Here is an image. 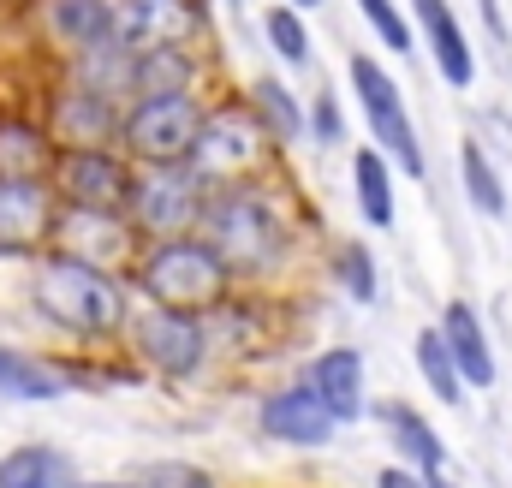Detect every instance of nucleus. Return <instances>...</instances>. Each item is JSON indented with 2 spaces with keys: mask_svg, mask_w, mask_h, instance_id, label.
Returning a JSON list of instances; mask_svg holds the SVG:
<instances>
[{
  "mask_svg": "<svg viewBox=\"0 0 512 488\" xmlns=\"http://www.w3.org/2000/svg\"><path fill=\"white\" fill-rule=\"evenodd\" d=\"M24 298L36 310V322L72 346H120L131 310V280L120 268H102V262H84V256H66V250H36L30 256V274H24Z\"/></svg>",
  "mask_w": 512,
  "mask_h": 488,
  "instance_id": "obj_1",
  "label": "nucleus"
},
{
  "mask_svg": "<svg viewBox=\"0 0 512 488\" xmlns=\"http://www.w3.org/2000/svg\"><path fill=\"white\" fill-rule=\"evenodd\" d=\"M197 233L215 244V256L233 268V280H262L286 262L292 250V221H286V203L268 179H233V185H215L209 203H203V221Z\"/></svg>",
  "mask_w": 512,
  "mask_h": 488,
  "instance_id": "obj_2",
  "label": "nucleus"
},
{
  "mask_svg": "<svg viewBox=\"0 0 512 488\" xmlns=\"http://www.w3.org/2000/svg\"><path fill=\"white\" fill-rule=\"evenodd\" d=\"M126 280H131V298H137V304H161V310L215 316V310L233 298V268L215 256V244L203 239V233L137 244Z\"/></svg>",
  "mask_w": 512,
  "mask_h": 488,
  "instance_id": "obj_3",
  "label": "nucleus"
},
{
  "mask_svg": "<svg viewBox=\"0 0 512 488\" xmlns=\"http://www.w3.org/2000/svg\"><path fill=\"white\" fill-rule=\"evenodd\" d=\"M120 346L131 352V364L161 375V381H197L209 364V316L197 310H161V304H137L120 334Z\"/></svg>",
  "mask_w": 512,
  "mask_h": 488,
  "instance_id": "obj_4",
  "label": "nucleus"
},
{
  "mask_svg": "<svg viewBox=\"0 0 512 488\" xmlns=\"http://www.w3.org/2000/svg\"><path fill=\"white\" fill-rule=\"evenodd\" d=\"M209 114L203 90H167V96H131L120 114V149L131 167H173L191 155Z\"/></svg>",
  "mask_w": 512,
  "mask_h": 488,
  "instance_id": "obj_5",
  "label": "nucleus"
},
{
  "mask_svg": "<svg viewBox=\"0 0 512 488\" xmlns=\"http://www.w3.org/2000/svg\"><path fill=\"white\" fill-rule=\"evenodd\" d=\"M268 155H274V143H268V131L262 120L251 114V102H209V114H203V131H197V143H191V173L197 179H209V185H233V179H262V167H268Z\"/></svg>",
  "mask_w": 512,
  "mask_h": 488,
  "instance_id": "obj_6",
  "label": "nucleus"
},
{
  "mask_svg": "<svg viewBox=\"0 0 512 488\" xmlns=\"http://www.w3.org/2000/svg\"><path fill=\"white\" fill-rule=\"evenodd\" d=\"M209 179L191 173V161H173V167H137L126 197V221L131 233L149 239H179V233H197L203 221V203H209Z\"/></svg>",
  "mask_w": 512,
  "mask_h": 488,
  "instance_id": "obj_7",
  "label": "nucleus"
},
{
  "mask_svg": "<svg viewBox=\"0 0 512 488\" xmlns=\"http://www.w3.org/2000/svg\"><path fill=\"white\" fill-rule=\"evenodd\" d=\"M346 72H352V96H358V114L370 125L376 149H382L405 179H423V173H429V155H423V143H417V125H411L405 90L393 84V72L376 66V54H352Z\"/></svg>",
  "mask_w": 512,
  "mask_h": 488,
  "instance_id": "obj_8",
  "label": "nucleus"
},
{
  "mask_svg": "<svg viewBox=\"0 0 512 488\" xmlns=\"http://www.w3.org/2000/svg\"><path fill=\"white\" fill-rule=\"evenodd\" d=\"M131 179L137 167L126 161L120 143H102V149H60L54 167H48V185L66 209H126Z\"/></svg>",
  "mask_w": 512,
  "mask_h": 488,
  "instance_id": "obj_9",
  "label": "nucleus"
},
{
  "mask_svg": "<svg viewBox=\"0 0 512 488\" xmlns=\"http://www.w3.org/2000/svg\"><path fill=\"white\" fill-rule=\"evenodd\" d=\"M120 114L126 102L102 96V90H84L72 78H54L48 96H42V125L60 149H102V143H120Z\"/></svg>",
  "mask_w": 512,
  "mask_h": 488,
  "instance_id": "obj_10",
  "label": "nucleus"
},
{
  "mask_svg": "<svg viewBox=\"0 0 512 488\" xmlns=\"http://www.w3.org/2000/svg\"><path fill=\"white\" fill-rule=\"evenodd\" d=\"M48 244L66 250V256H84V262H102V268H120V274H126L143 239L131 233L126 209H66V203H60L54 239Z\"/></svg>",
  "mask_w": 512,
  "mask_h": 488,
  "instance_id": "obj_11",
  "label": "nucleus"
},
{
  "mask_svg": "<svg viewBox=\"0 0 512 488\" xmlns=\"http://www.w3.org/2000/svg\"><path fill=\"white\" fill-rule=\"evenodd\" d=\"M60 197L48 179H0V256H36L54 239Z\"/></svg>",
  "mask_w": 512,
  "mask_h": 488,
  "instance_id": "obj_12",
  "label": "nucleus"
},
{
  "mask_svg": "<svg viewBox=\"0 0 512 488\" xmlns=\"http://www.w3.org/2000/svg\"><path fill=\"white\" fill-rule=\"evenodd\" d=\"M256 429L268 435V441H280V447H328L334 435H340V423L328 417V405L304 387V381H286V387H274V393H262V405H256Z\"/></svg>",
  "mask_w": 512,
  "mask_h": 488,
  "instance_id": "obj_13",
  "label": "nucleus"
},
{
  "mask_svg": "<svg viewBox=\"0 0 512 488\" xmlns=\"http://www.w3.org/2000/svg\"><path fill=\"white\" fill-rule=\"evenodd\" d=\"M114 36L131 54L197 42L203 36V12H197V0H114Z\"/></svg>",
  "mask_w": 512,
  "mask_h": 488,
  "instance_id": "obj_14",
  "label": "nucleus"
},
{
  "mask_svg": "<svg viewBox=\"0 0 512 488\" xmlns=\"http://www.w3.org/2000/svg\"><path fill=\"white\" fill-rule=\"evenodd\" d=\"M411 30L423 36L435 72L447 90H471L477 84V48H471V30L459 24V12L447 0H411Z\"/></svg>",
  "mask_w": 512,
  "mask_h": 488,
  "instance_id": "obj_15",
  "label": "nucleus"
},
{
  "mask_svg": "<svg viewBox=\"0 0 512 488\" xmlns=\"http://www.w3.org/2000/svg\"><path fill=\"white\" fill-rule=\"evenodd\" d=\"M298 381L328 405L334 423H358V417L370 411V399H364V352H358V346H328V352H316L310 364L298 369Z\"/></svg>",
  "mask_w": 512,
  "mask_h": 488,
  "instance_id": "obj_16",
  "label": "nucleus"
},
{
  "mask_svg": "<svg viewBox=\"0 0 512 488\" xmlns=\"http://www.w3.org/2000/svg\"><path fill=\"white\" fill-rule=\"evenodd\" d=\"M36 30L60 60H72L114 36V0H36Z\"/></svg>",
  "mask_w": 512,
  "mask_h": 488,
  "instance_id": "obj_17",
  "label": "nucleus"
},
{
  "mask_svg": "<svg viewBox=\"0 0 512 488\" xmlns=\"http://www.w3.org/2000/svg\"><path fill=\"white\" fill-rule=\"evenodd\" d=\"M435 328H441V340H447V352H453V364H459V375H465L471 393L495 387V346H489L483 316H477L471 298H447V310H441Z\"/></svg>",
  "mask_w": 512,
  "mask_h": 488,
  "instance_id": "obj_18",
  "label": "nucleus"
},
{
  "mask_svg": "<svg viewBox=\"0 0 512 488\" xmlns=\"http://www.w3.org/2000/svg\"><path fill=\"white\" fill-rule=\"evenodd\" d=\"M60 143L48 137L42 114L30 108H0V179H48Z\"/></svg>",
  "mask_w": 512,
  "mask_h": 488,
  "instance_id": "obj_19",
  "label": "nucleus"
},
{
  "mask_svg": "<svg viewBox=\"0 0 512 488\" xmlns=\"http://www.w3.org/2000/svg\"><path fill=\"white\" fill-rule=\"evenodd\" d=\"M376 423L393 435V447H399L405 465H417V471H429V477L447 471V441L435 435V423H429L417 405H405V399H376Z\"/></svg>",
  "mask_w": 512,
  "mask_h": 488,
  "instance_id": "obj_20",
  "label": "nucleus"
},
{
  "mask_svg": "<svg viewBox=\"0 0 512 488\" xmlns=\"http://www.w3.org/2000/svg\"><path fill=\"white\" fill-rule=\"evenodd\" d=\"M78 465L54 441H18L0 453V488H72Z\"/></svg>",
  "mask_w": 512,
  "mask_h": 488,
  "instance_id": "obj_21",
  "label": "nucleus"
},
{
  "mask_svg": "<svg viewBox=\"0 0 512 488\" xmlns=\"http://www.w3.org/2000/svg\"><path fill=\"white\" fill-rule=\"evenodd\" d=\"M72 387V375L12 340H0V399H18V405H42V399H60Z\"/></svg>",
  "mask_w": 512,
  "mask_h": 488,
  "instance_id": "obj_22",
  "label": "nucleus"
},
{
  "mask_svg": "<svg viewBox=\"0 0 512 488\" xmlns=\"http://www.w3.org/2000/svg\"><path fill=\"white\" fill-rule=\"evenodd\" d=\"M167 90H203V54H197V42H173V48L137 54L131 96H167Z\"/></svg>",
  "mask_w": 512,
  "mask_h": 488,
  "instance_id": "obj_23",
  "label": "nucleus"
},
{
  "mask_svg": "<svg viewBox=\"0 0 512 488\" xmlns=\"http://www.w3.org/2000/svg\"><path fill=\"white\" fill-rule=\"evenodd\" d=\"M352 197H358V215L387 233L393 227V215H399V197H393V161H387L376 143H364L358 155H352Z\"/></svg>",
  "mask_w": 512,
  "mask_h": 488,
  "instance_id": "obj_24",
  "label": "nucleus"
},
{
  "mask_svg": "<svg viewBox=\"0 0 512 488\" xmlns=\"http://www.w3.org/2000/svg\"><path fill=\"white\" fill-rule=\"evenodd\" d=\"M459 185H465V203H471L477 215H489V221H501V215L512 209L507 179L495 173V161H489V149H483L477 137L459 143Z\"/></svg>",
  "mask_w": 512,
  "mask_h": 488,
  "instance_id": "obj_25",
  "label": "nucleus"
},
{
  "mask_svg": "<svg viewBox=\"0 0 512 488\" xmlns=\"http://www.w3.org/2000/svg\"><path fill=\"white\" fill-rule=\"evenodd\" d=\"M245 102H251V114L262 120V131H268V143H274V149H286V143H298V137H304V108H298V96H292L280 78H256Z\"/></svg>",
  "mask_w": 512,
  "mask_h": 488,
  "instance_id": "obj_26",
  "label": "nucleus"
},
{
  "mask_svg": "<svg viewBox=\"0 0 512 488\" xmlns=\"http://www.w3.org/2000/svg\"><path fill=\"white\" fill-rule=\"evenodd\" d=\"M328 280H340V292L352 304H376L382 292V274H376V250L364 239H340L328 250Z\"/></svg>",
  "mask_w": 512,
  "mask_h": 488,
  "instance_id": "obj_27",
  "label": "nucleus"
},
{
  "mask_svg": "<svg viewBox=\"0 0 512 488\" xmlns=\"http://www.w3.org/2000/svg\"><path fill=\"white\" fill-rule=\"evenodd\" d=\"M417 369H423V387L441 399V405H465V375L453 364V352H447V340H441V328H423L417 334Z\"/></svg>",
  "mask_w": 512,
  "mask_h": 488,
  "instance_id": "obj_28",
  "label": "nucleus"
},
{
  "mask_svg": "<svg viewBox=\"0 0 512 488\" xmlns=\"http://www.w3.org/2000/svg\"><path fill=\"white\" fill-rule=\"evenodd\" d=\"M262 36H268V48H274L286 66H310V30H304V12H298V6L274 0V6L262 12Z\"/></svg>",
  "mask_w": 512,
  "mask_h": 488,
  "instance_id": "obj_29",
  "label": "nucleus"
},
{
  "mask_svg": "<svg viewBox=\"0 0 512 488\" xmlns=\"http://www.w3.org/2000/svg\"><path fill=\"white\" fill-rule=\"evenodd\" d=\"M358 12H364V24L376 30V42H382L387 54H411L417 48V30H411V18L399 12V0H352Z\"/></svg>",
  "mask_w": 512,
  "mask_h": 488,
  "instance_id": "obj_30",
  "label": "nucleus"
},
{
  "mask_svg": "<svg viewBox=\"0 0 512 488\" xmlns=\"http://www.w3.org/2000/svg\"><path fill=\"white\" fill-rule=\"evenodd\" d=\"M131 477L143 488H215V477L203 465H185V459H155V465H131Z\"/></svg>",
  "mask_w": 512,
  "mask_h": 488,
  "instance_id": "obj_31",
  "label": "nucleus"
},
{
  "mask_svg": "<svg viewBox=\"0 0 512 488\" xmlns=\"http://www.w3.org/2000/svg\"><path fill=\"white\" fill-rule=\"evenodd\" d=\"M304 137H316L322 149L346 143V108L334 102V90H316V102L304 108Z\"/></svg>",
  "mask_w": 512,
  "mask_h": 488,
  "instance_id": "obj_32",
  "label": "nucleus"
},
{
  "mask_svg": "<svg viewBox=\"0 0 512 488\" xmlns=\"http://www.w3.org/2000/svg\"><path fill=\"white\" fill-rule=\"evenodd\" d=\"M376 488H435V477L417 471V465H405V459H393V465L376 471Z\"/></svg>",
  "mask_w": 512,
  "mask_h": 488,
  "instance_id": "obj_33",
  "label": "nucleus"
},
{
  "mask_svg": "<svg viewBox=\"0 0 512 488\" xmlns=\"http://www.w3.org/2000/svg\"><path fill=\"white\" fill-rule=\"evenodd\" d=\"M72 488H143V483H137V477H114V483H84V477H78Z\"/></svg>",
  "mask_w": 512,
  "mask_h": 488,
  "instance_id": "obj_34",
  "label": "nucleus"
},
{
  "mask_svg": "<svg viewBox=\"0 0 512 488\" xmlns=\"http://www.w3.org/2000/svg\"><path fill=\"white\" fill-rule=\"evenodd\" d=\"M435 488H459V483H453V477H447V471H435Z\"/></svg>",
  "mask_w": 512,
  "mask_h": 488,
  "instance_id": "obj_35",
  "label": "nucleus"
},
{
  "mask_svg": "<svg viewBox=\"0 0 512 488\" xmlns=\"http://www.w3.org/2000/svg\"><path fill=\"white\" fill-rule=\"evenodd\" d=\"M286 6H298V12H310V6H322V0H286Z\"/></svg>",
  "mask_w": 512,
  "mask_h": 488,
  "instance_id": "obj_36",
  "label": "nucleus"
},
{
  "mask_svg": "<svg viewBox=\"0 0 512 488\" xmlns=\"http://www.w3.org/2000/svg\"><path fill=\"white\" fill-rule=\"evenodd\" d=\"M233 6H239V0H233Z\"/></svg>",
  "mask_w": 512,
  "mask_h": 488,
  "instance_id": "obj_37",
  "label": "nucleus"
}]
</instances>
